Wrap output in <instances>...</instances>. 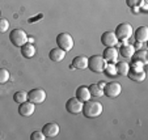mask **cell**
<instances>
[{
	"instance_id": "5bb4252c",
	"label": "cell",
	"mask_w": 148,
	"mask_h": 140,
	"mask_svg": "<svg viewBox=\"0 0 148 140\" xmlns=\"http://www.w3.org/2000/svg\"><path fill=\"white\" fill-rule=\"evenodd\" d=\"M75 97L77 98V100H80L81 102H87L88 100H90L92 96H90V92H89V89H88V87L81 85V87H79L77 89H76Z\"/></svg>"
},
{
	"instance_id": "ac0fdd59",
	"label": "cell",
	"mask_w": 148,
	"mask_h": 140,
	"mask_svg": "<svg viewBox=\"0 0 148 140\" xmlns=\"http://www.w3.org/2000/svg\"><path fill=\"white\" fill-rule=\"evenodd\" d=\"M21 54L23 56L30 59L36 55V47H34L33 43H25L24 46H21Z\"/></svg>"
},
{
	"instance_id": "1f68e13d",
	"label": "cell",
	"mask_w": 148,
	"mask_h": 140,
	"mask_svg": "<svg viewBox=\"0 0 148 140\" xmlns=\"http://www.w3.org/2000/svg\"><path fill=\"white\" fill-rule=\"evenodd\" d=\"M28 43H34V39L33 38H29V37H28Z\"/></svg>"
},
{
	"instance_id": "9c48e42d",
	"label": "cell",
	"mask_w": 148,
	"mask_h": 140,
	"mask_svg": "<svg viewBox=\"0 0 148 140\" xmlns=\"http://www.w3.org/2000/svg\"><path fill=\"white\" fill-rule=\"evenodd\" d=\"M42 132L46 136V139H54L59 135L60 128H59V124L55 122H51V123H46L42 128Z\"/></svg>"
},
{
	"instance_id": "7a4b0ae2",
	"label": "cell",
	"mask_w": 148,
	"mask_h": 140,
	"mask_svg": "<svg viewBox=\"0 0 148 140\" xmlns=\"http://www.w3.org/2000/svg\"><path fill=\"white\" fill-rule=\"evenodd\" d=\"M106 60L102 58V55H92L88 58V68L95 73L103 72L105 67H106Z\"/></svg>"
},
{
	"instance_id": "ffe728a7",
	"label": "cell",
	"mask_w": 148,
	"mask_h": 140,
	"mask_svg": "<svg viewBox=\"0 0 148 140\" xmlns=\"http://www.w3.org/2000/svg\"><path fill=\"white\" fill-rule=\"evenodd\" d=\"M115 70H117V73L121 76H127L130 71V64L125 62H117L115 63Z\"/></svg>"
},
{
	"instance_id": "d4e9b609",
	"label": "cell",
	"mask_w": 148,
	"mask_h": 140,
	"mask_svg": "<svg viewBox=\"0 0 148 140\" xmlns=\"http://www.w3.org/2000/svg\"><path fill=\"white\" fill-rule=\"evenodd\" d=\"M103 72L106 73V75H109V76H115V75H117L115 63H108L106 67H105V70H103Z\"/></svg>"
},
{
	"instance_id": "e0dca14e",
	"label": "cell",
	"mask_w": 148,
	"mask_h": 140,
	"mask_svg": "<svg viewBox=\"0 0 148 140\" xmlns=\"http://www.w3.org/2000/svg\"><path fill=\"white\" fill-rule=\"evenodd\" d=\"M72 67L77 68V70H85V68H88V58L83 55H79L76 58H73Z\"/></svg>"
},
{
	"instance_id": "44dd1931",
	"label": "cell",
	"mask_w": 148,
	"mask_h": 140,
	"mask_svg": "<svg viewBox=\"0 0 148 140\" xmlns=\"http://www.w3.org/2000/svg\"><path fill=\"white\" fill-rule=\"evenodd\" d=\"M132 60H138V62H140V63H143V66H145L148 63V60H147V51H144V50H139L136 53L135 51V54L132 55Z\"/></svg>"
},
{
	"instance_id": "d6986e66",
	"label": "cell",
	"mask_w": 148,
	"mask_h": 140,
	"mask_svg": "<svg viewBox=\"0 0 148 140\" xmlns=\"http://www.w3.org/2000/svg\"><path fill=\"white\" fill-rule=\"evenodd\" d=\"M127 76L130 77V80H132V81H144L145 80V72L144 71H129V73H127Z\"/></svg>"
},
{
	"instance_id": "8992f818",
	"label": "cell",
	"mask_w": 148,
	"mask_h": 140,
	"mask_svg": "<svg viewBox=\"0 0 148 140\" xmlns=\"http://www.w3.org/2000/svg\"><path fill=\"white\" fill-rule=\"evenodd\" d=\"M121 92H122V87H121V84L117 81L106 83L105 87H103V94L110 98L118 97V96L121 94Z\"/></svg>"
},
{
	"instance_id": "52a82bcc",
	"label": "cell",
	"mask_w": 148,
	"mask_h": 140,
	"mask_svg": "<svg viewBox=\"0 0 148 140\" xmlns=\"http://www.w3.org/2000/svg\"><path fill=\"white\" fill-rule=\"evenodd\" d=\"M46 100V92L41 88H36V89H32L28 93V101L33 102V104L38 105Z\"/></svg>"
},
{
	"instance_id": "6da1fadb",
	"label": "cell",
	"mask_w": 148,
	"mask_h": 140,
	"mask_svg": "<svg viewBox=\"0 0 148 140\" xmlns=\"http://www.w3.org/2000/svg\"><path fill=\"white\" fill-rule=\"evenodd\" d=\"M102 110H103L102 104H100V102H97V101H90V100H88L87 102H84L83 111L81 113L87 118H97L102 114Z\"/></svg>"
},
{
	"instance_id": "f546056e",
	"label": "cell",
	"mask_w": 148,
	"mask_h": 140,
	"mask_svg": "<svg viewBox=\"0 0 148 140\" xmlns=\"http://www.w3.org/2000/svg\"><path fill=\"white\" fill-rule=\"evenodd\" d=\"M134 47H135V50H136V48H140V47H142V42H138V41H136V45H135Z\"/></svg>"
},
{
	"instance_id": "8fae6325",
	"label": "cell",
	"mask_w": 148,
	"mask_h": 140,
	"mask_svg": "<svg viewBox=\"0 0 148 140\" xmlns=\"http://www.w3.org/2000/svg\"><path fill=\"white\" fill-rule=\"evenodd\" d=\"M36 111V104L30 101H25L23 104H20L18 106V114L23 117H32Z\"/></svg>"
},
{
	"instance_id": "f1b7e54d",
	"label": "cell",
	"mask_w": 148,
	"mask_h": 140,
	"mask_svg": "<svg viewBox=\"0 0 148 140\" xmlns=\"http://www.w3.org/2000/svg\"><path fill=\"white\" fill-rule=\"evenodd\" d=\"M143 0H126V4L130 8H134V7H140Z\"/></svg>"
},
{
	"instance_id": "4dcf8cb0",
	"label": "cell",
	"mask_w": 148,
	"mask_h": 140,
	"mask_svg": "<svg viewBox=\"0 0 148 140\" xmlns=\"http://www.w3.org/2000/svg\"><path fill=\"white\" fill-rule=\"evenodd\" d=\"M105 84H106V83H105V81H100V83H98V87H100V88H102V89H103V87H105Z\"/></svg>"
},
{
	"instance_id": "4fadbf2b",
	"label": "cell",
	"mask_w": 148,
	"mask_h": 140,
	"mask_svg": "<svg viewBox=\"0 0 148 140\" xmlns=\"http://www.w3.org/2000/svg\"><path fill=\"white\" fill-rule=\"evenodd\" d=\"M49 58H50V60L54 63H60V62H63L66 58V51L59 47H55L49 53Z\"/></svg>"
},
{
	"instance_id": "5b68a950",
	"label": "cell",
	"mask_w": 148,
	"mask_h": 140,
	"mask_svg": "<svg viewBox=\"0 0 148 140\" xmlns=\"http://www.w3.org/2000/svg\"><path fill=\"white\" fill-rule=\"evenodd\" d=\"M114 33H115V36H117L118 41L125 42V41H129V39L132 37L134 29H132V26L130 25L129 23H123V24H119V25L117 26Z\"/></svg>"
},
{
	"instance_id": "30bf717a",
	"label": "cell",
	"mask_w": 148,
	"mask_h": 140,
	"mask_svg": "<svg viewBox=\"0 0 148 140\" xmlns=\"http://www.w3.org/2000/svg\"><path fill=\"white\" fill-rule=\"evenodd\" d=\"M101 43H102L105 47H114L118 43V38L114 31H105V33L101 36Z\"/></svg>"
},
{
	"instance_id": "9a60e30c",
	"label": "cell",
	"mask_w": 148,
	"mask_h": 140,
	"mask_svg": "<svg viewBox=\"0 0 148 140\" xmlns=\"http://www.w3.org/2000/svg\"><path fill=\"white\" fill-rule=\"evenodd\" d=\"M135 47L134 45H130V43H125L123 46H121V48L118 50V54L123 58H127V59H131L132 55L135 54Z\"/></svg>"
},
{
	"instance_id": "3957f363",
	"label": "cell",
	"mask_w": 148,
	"mask_h": 140,
	"mask_svg": "<svg viewBox=\"0 0 148 140\" xmlns=\"http://www.w3.org/2000/svg\"><path fill=\"white\" fill-rule=\"evenodd\" d=\"M73 38L72 36H71L70 33H59L58 36H56V45H58L59 48H62V50H64L66 53H68V51H71L73 48Z\"/></svg>"
},
{
	"instance_id": "484cf974",
	"label": "cell",
	"mask_w": 148,
	"mask_h": 140,
	"mask_svg": "<svg viewBox=\"0 0 148 140\" xmlns=\"http://www.w3.org/2000/svg\"><path fill=\"white\" fill-rule=\"evenodd\" d=\"M9 29V21L7 18H3V17H0V33L3 34L5 31H8Z\"/></svg>"
},
{
	"instance_id": "2e32d148",
	"label": "cell",
	"mask_w": 148,
	"mask_h": 140,
	"mask_svg": "<svg viewBox=\"0 0 148 140\" xmlns=\"http://www.w3.org/2000/svg\"><path fill=\"white\" fill-rule=\"evenodd\" d=\"M132 34L135 36V39H136L138 42L144 43L148 41V28L147 26H139Z\"/></svg>"
},
{
	"instance_id": "603a6c76",
	"label": "cell",
	"mask_w": 148,
	"mask_h": 140,
	"mask_svg": "<svg viewBox=\"0 0 148 140\" xmlns=\"http://www.w3.org/2000/svg\"><path fill=\"white\" fill-rule=\"evenodd\" d=\"M88 89L90 92V96H95V97H102L103 96V89L98 87V84H90Z\"/></svg>"
},
{
	"instance_id": "7402d4cb",
	"label": "cell",
	"mask_w": 148,
	"mask_h": 140,
	"mask_svg": "<svg viewBox=\"0 0 148 140\" xmlns=\"http://www.w3.org/2000/svg\"><path fill=\"white\" fill-rule=\"evenodd\" d=\"M13 101L16 104H23V102L28 101V93L24 92V90H20V92H16L13 94Z\"/></svg>"
},
{
	"instance_id": "cb8c5ba5",
	"label": "cell",
	"mask_w": 148,
	"mask_h": 140,
	"mask_svg": "<svg viewBox=\"0 0 148 140\" xmlns=\"http://www.w3.org/2000/svg\"><path fill=\"white\" fill-rule=\"evenodd\" d=\"M11 79V73L7 68H0V84H5Z\"/></svg>"
},
{
	"instance_id": "ba28073f",
	"label": "cell",
	"mask_w": 148,
	"mask_h": 140,
	"mask_svg": "<svg viewBox=\"0 0 148 140\" xmlns=\"http://www.w3.org/2000/svg\"><path fill=\"white\" fill-rule=\"evenodd\" d=\"M83 105L84 102H81L80 100H77L76 97H72L70 98L67 102H66V109L70 114H80L83 111Z\"/></svg>"
},
{
	"instance_id": "7c38bea8",
	"label": "cell",
	"mask_w": 148,
	"mask_h": 140,
	"mask_svg": "<svg viewBox=\"0 0 148 140\" xmlns=\"http://www.w3.org/2000/svg\"><path fill=\"white\" fill-rule=\"evenodd\" d=\"M118 50L115 47H106L103 50L102 58L106 60V63H117L118 62Z\"/></svg>"
},
{
	"instance_id": "83f0119b",
	"label": "cell",
	"mask_w": 148,
	"mask_h": 140,
	"mask_svg": "<svg viewBox=\"0 0 148 140\" xmlns=\"http://www.w3.org/2000/svg\"><path fill=\"white\" fill-rule=\"evenodd\" d=\"M130 70L131 71H143V63L138 62V60H132L130 64Z\"/></svg>"
},
{
	"instance_id": "277c9868",
	"label": "cell",
	"mask_w": 148,
	"mask_h": 140,
	"mask_svg": "<svg viewBox=\"0 0 148 140\" xmlns=\"http://www.w3.org/2000/svg\"><path fill=\"white\" fill-rule=\"evenodd\" d=\"M9 41L12 42L13 46L21 47L25 43H28V34L23 29H13L11 31V34H9Z\"/></svg>"
},
{
	"instance_id": "4316f807",
	"label": "cell",
	"mask_w": 148,
	"mask_h": 140,
	"mask_svg": "<svg viewBox=\"0 0 148 140\" xmlns=\"http://www.w3.org/2000/svg\"><path fill=\"white\" fill-rule=\"evenodd\" d=\"M45 139H46V136L43 135L42 131H34L30 135V140H45Z\"/></svg>"
}]
</instances>
